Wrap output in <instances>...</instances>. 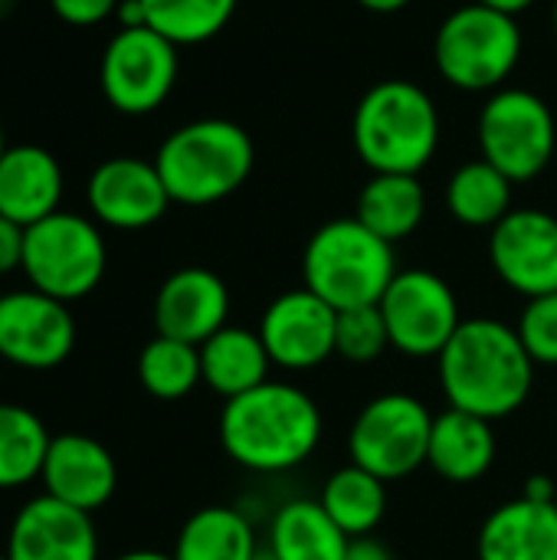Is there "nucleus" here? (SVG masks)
<instances>
[{
	"label": "nucleus",
	"mask_w": 557,
	"mask_h": 560,
	"mask_svg": "<svg viewBox=\"0 0 557 560\" xmlns=\"http://www.w3.org/2000/svg\"><path fill=\"white\" fill-rule=\"evenodd\" d=\"M450 407L483 420H502L525 407L535 387V361L515 328L496 318H466L437 358Z\"/></svg>",
	"instance_id": "1"
},
{
	"label": "nucleus",
	"mask_w": 557,
	"mask_h": 560,
	"mask_svg": "<svg viewBox=\"0 0 557 560\" xmlns=\"http://www.w3.org/2000/svg\"><path fill=\"white\" fill-rule=\"evenodd\" d=\"M223 453L253 472H289L322 443V410L295 384L266 381L223 404Z\"/></svg>",
	"instance_id": "2"
},
{
	"label": "nucleus",
	"mask_w": 557,
	"mask_h": 560,
	"mask_svg": "<svg viewBox=\"0 0 557 560\" xmlns=\"http://www.w3.org/2000/svg\"><path fill=\"white\" fill-rule=\"evenodd\" d=\"M351 141L371 174H420L440 148L437 102L410 79H384L361 95Z\"/></svg>",
	"instance_id": "3"
},
{
	"label": "nucleus",
	"mask_w": 557,
	"mask_h": 560,
	"mask_svg": "<svg viewBox=\"0 0 557 560\" xmlns=\"http://www.w3.org/2000/svg\"><path fill=\"white\" fill-rule=\"evenodd\" d=\"M256 164L250 131L230 118H197L174 128L158 154L154 167L174 203L210 207L236 194Z\"/></svg>",
	"instance_id": "4"
},
{
	"label": "nucleus",
	"mask_w": 557,
	"mask_h": 560,
	"mask_svg": "<svg viewBox=\"0 0 557 560\" xmlns=\"http://www.w3.org/2000/svg\"><path fill=\"white\" fill-rule=\"evenodd\" d=\"M397 276L394 246L371 233L358 217L318 226L302 256V279L335 312L378 305Z\"/></svg>",
	"instance_id": "5"
},
{
	"label": "nucleus",
	"mask_w": 557,
	"mask_h": 560,
	"mask_svg": "<svg viewBox=\"0 0 557 560\" xmlns=\"http://www.w3.org/2000/svg\"><path fill=\"white\" fill-rule=\"evenodd\" d=\"M522 59V26L486 3L456 7L433 36V66L460 92H499Z\"/></svg>",
	"instance_id": "6"
},
{
	"label": "nucleus",
	"mask_w": 557,
	"mask_h": 560,
	"mask_svg": "<svg viewBox=\"0 0 557 560\" xmlns=\"http://www.w3.org/2000/svg\"><path fill=\"white\" fill-rule=\"evenodd\" d=\"M105 266L108 249L95 220L56 210L46 220L26 226L20 269L30 289L69 305L98 289Z\"/></svg>",
	"instance_id": "7"
},
{
	"label": "nucleus",
	"mask_w": 557,
	"mask_h": 560,
	"mask_svg": "<svg viewBox=\"0 0 557 560\" xmlns=\"http://www.w3.org/2000/svg\"><path fill=\"white\" fill-rule=\"evenodd\" d=\"M479 151L512 184L535 180L555 158L557 121L548 102L529 89H499L479 112Z\"/></svg>",
	"instance_id": "8"
},
{
	"label": "nucleus",
	"mask_w": 557,
	"mask_h": 560,
	"mask_svg": "<svg viewBox=\"0 0 557 560\" xmlns=\"http://www.w3.org/2000/svg\"><path fill=\"white\" fill-rule=\"evenodd\" d=\"M433 413L410 394H381L361 407L348 433L351 463L397 482L427 463Z\"/></svg>",
	"instance_id": "9"
},
{
	"label": "nucleus",
	"mask_w": 557,
	"mask_h": 560,
	"mask_svg": "<svg viewBox=\"0 0 557 560\" xmlns=\"http://www.w3.org/2000/svg\"><path fill=\"white\" fill-rule=\"evenodd\" d=\"M177 46L151 26H118L98 66L105 102L121 115L158 112L177 82Z\"/></svg>",
	"instance_id": "10"
},
{
	"label": "nucleus",
	"mask_w": 557,
	"mask_h": 560,
	"mask_svg": "<svg viewBox=\"0 0 557 560\" xmlns=\"http://www.w3.org/2000/svg\"><path fill=\"white\" fill-rule=\"evenodd\" d=\"M378 308L384 315L391 348L407 358H440V351L463 325L456 292L443 276L430 269L397 272Z\"/></svg>",
	"instance_id": "11"
},
{
	"label": "nucleus",
	"mask_w": 557,
	"mask_h": 560,
	"mask_svg": "<svg viewBox=\"0 0 557 560\" xmlns=\"http://www.w3.org/2000/svg\"><path fill=\"white\" fill-rule=\"evenodd\" d=\"M76 348V318L66 302L36 289L0 295V358L23 371H53Z\"/></svg>",
	"instance_id": "12"
},
{
	"label": "nucleus",
	"mask_w": 557,
	"mask_h": 560,
	"mask_svg": "<svg viewBox=\"0 0 557 560\" xmlns=\"http://www.w3.org/2000/svg\"><path fill=\"white\" fill-rule=\"evenodd\" d=\"M489 262L525 299L557 292V217L538 207L509 210L489 230Z\"/></svg>",
	"instance_id": "13"
},
{
	"label": "nucleus",
	"mask_w": 557,
	"mask_h": 560,
	"mask_svg": "<svg viewBox=\"0 0 557 560\" xmlns=\"http://www.w3.org/2000/svg\"><path fill=\"white\" fill-rule=\"evenodd\" d=\"M338 312L312 289H292L269 302L259 322V338L269 361L286 371H312L335 354Z\"/></svg>",
	"instance_id": "14"
},
{
	"label": "nucleus",
	"mask_w": 557,
	"mask_h": 560,
	"mask_svg": "<svg viewBox=\"0 0 557 560\" xmlns=\"http://www.w3.org/2000/svg\"><path fill=\"white\" fill-rule=\"evenodd\" d=\"M85 203L102 226L112 230H148L174 203L154 161L141 158H108L85 184Z\"/></svg>",
	"instance_id": "15"
},
{
	"label": "nucleus",
	"mask_w": 557,
	"mask_h": 560,
	"mask_svg": "<svg viewBox=\"0 0 557 560\" xmlns=\"http://www.w3.org/2000/svg\"><path fill=\"white\" fill-rule=\"evenodd\" d=\"M3 555L10 560H98V535L89 512L43 492L16 512Z\"/></svg>",
	"instance_id": "16"
},
{
	"label": "nucleus",
	"mask_w": 557,
	"mask_h": 560,
	"mask_svg": "<svg viewBox=\"0 0 557 560\" xmlns=\"http://www.w3.org/2000/svg\"><path fill=\"white\" fill-rule=\"evenodd\" d=\"M227 315H230V289L217 272L204 266H187L171 272L154 295L158 335L197 348L207 338H213L220 328H227Z\"/></svg>",
	"instance_id": "17"
},
{
	"label": "nucleus",
	"mask_w": 557,
	"mask_h": 560,
	"mask_svg": "<svg viewBox=\"0 0 557 560\" xmlns=\"http://www.w3.org/2000/svg\"><path fill=\"white\" fill-rule=\"evenodd\" d=\"M39 479L46 495H53L56 502L95 515L115 495L118 466L98 440L82 433H62L53 436Z\"/></svg>",
	"instance_id": "18"
},
{
	"label": "nucleus",
	"mask_w": 557,
	"mask_h": 560,
	"mask_svg": "<svg viewBox=\"0 0 557 560\" xmlns=\"http://www.w3.org/2000/svg\"><path fill=\"white\" fill-rule=\"evenodd\" d=\"M62 167L43 144H10L0 158V217L23 230L59 210Z\"/></svg>",
	"instance_id": "19"
},
{
	"label": "nucleus",
	"mask_w": 557,
	"mask_h": 560,
	"mask_svg": "<svg viewBox=\"0 0 557 560\" xmlns=\"http://www.w3.org/2000/svg\"><path fill=\"white\" fill-rule=\"evenodd\" d=\"M479 560H557V509L512 499L499 505L479 528Z\"/></svg>",
	"instance_id": "20"
},
{
	"label": "nucleus",
	"mask_w": 557,
	"mask_h": 560,
	"mask_svg": "<svg viewBox=\"0 0 557 560\" xmlns=\"http://www.w3.org/2000/svg\"><path fill=\"white\" fill-rule=\"evenodd\" d=\"M496 450L499 443H496L492 420H483L456 407L433 417L427 463L440 479L453 486H469L483 479L496 463Z\"/></svg>",
	"instance_id": "21"
},
{
	"label": "nucleus",
	"mask_w": 557,
	"mask_h": 560,
	"mask_svg": "<svg viewBox=\"0 0 557 560\" xmlns=\"http://www.w3.org/2000/svg\"><path fill=\"white\" fill-rule=\"evenodd\" d=\"M269 364L272 361H269V351H266L259 331L227 325L200 345V377L223 400H233V397L266 384Z\"/></svg>",
	"instance_id": "22"
},
{
	"label": "nucleus",
	"mask_w": 557,
	"mask_h": 560,
	"mask_svg": "<svg viewBox=\"0 0 557 560\" xmlns=\"http://www.w3.org/2000/svg\"><path fill=\"white\" fill-rule=\"evenodd\" d=\"M348 541L322 502L295 499L272 515L266 548L276 560H345Z\"/></svg>",
	"instance_id": "23"
},
{
	"label": "nucleus",
	"mask_w": 557,
	"mask_h": 560,
	"mask_svg": "<svg viewBox=\"0 0 557 560\" xmlns=\"http://www.w3.org/2000/svg\"><path fill=\"white\" fill-rule=\"evenodd\" d=\"M355 217L394 246L423 223L427 190L417 174H374L358 194Z\"/></svg>",
	"instance_id": "24"
},
{
	"label": "nucleus",
	"mask_w": 557,
	"mask_h": 560,
	"mask_svg": "<svg viewBox=\"0 0 557 560\" xmlns=\"http://www.w3.org/2000/svg\"><path fill=\"white\" fill-rule=\"evenodd\" d=\"M259 555L256 532L240 509L207 505L194 512L174 545V560H253Z\"/></svg>",
	"instance_id": "25"
},
{
	"label": "nucleus",
	"mask_w": 557,
	"mask_h": 560,
	"mask_svg": "<svg viewBox=\"0 0 557 560\" xmlns=\"http://www.w3.org/2000/svg\"><path fill=\"white\" fill-rule=\"evenodd\" d=\"M318 502L348 538H364L381 525L387 512V489L384 479L351 463L328 476Z\"/></svg>",
	"instance_id": "26"
},
{
	"label": "nucleus",
	"mask_w": 557,
	"mask_h": 560,
	"mask_svg": "<svg viewBox=\"0 0 557 560\" xmlns=\"http://www.w3.org/2000/svg\"><path fill=\"white\" fill-rule=\"evenodd\" d=\"M512 180L486 158L456 167L446 184L450 213L473 230H492L512 210Z\"/></svg>",
	"instance_id": "27"
},
{
	"label": "nucleus",
	"mask_w": 557,
	"mask_h": 560,
	"mask_svg": "<svg viewBox=\"0 0 557 560\" xmlns=\"http://www.w3.org/2000/svg\"><path fill=\"white\" fill-rule=\"evenodd\" d=\"M49 443L53 436L33 410L0 404V492L23 489L39 479Z\"/></svg>",
	"instance_id": "28"
},
{
	"label": "nucleus",
	"mask_w": 557,
	"mask_h": 560,
	"mask_svg": "<svg viewBox=\"0 0 557 560\" xmlns=\"http://www.w3.org/2000/svg\"><path fill=\"white\" fill-rule=\"evenodd\" d=\"M154 33L181 46H200L227 30L240 0H141Z\"/></svg>",
	"instance_id": "29"
},
{
	"label": "nucleus",
	"mask_w": 557,
	"mask_h": 560,
	"mask_svg": "<svg viewBox=\"0 0 557 560\" xmlns=\"http://www.w3.org/2000/svg\"><path fill=\"white\" fill-rule=\"evenodd\" d=\"M138 381L158 400H181L187 397L200 377V348L177 341V338H151L138 354Z\"/></svg>",
	"instance_id": "30"
},
{
	"label": "nucleus",
	"mask_w": 557,
	"mask_h": 560,
	"mask_svg": "<svg viewBox=\"0 0 557 560\" xmlns=\"http://www.w3.org/2000/svg\"><path fill=\"white\" fill-rule=\"evenodd\" d=\"M391 348V335L378 305H358L338 312L335 328V354L351 364H371Z\"/></svg>",
	"instance_id": "31"
},
{
	"label": "nucleus",
	"mask_w": 557,
	"mask_h": 560,
	"mask_svg": "<svg viewBox=\"0 0 557 560\" xmlns=\"http://www.w3.org/2000/svg\"><path fill=\"white\" fill-rule=\"evenodd\" d=\"M515 331L535 364L557 368V292L529 299Z\"/></svg>",
	"instance_id": "32"
},
{
	"label": "nucleus",
	"mask_w": 557,
	"mask_h": 560,
	"mask_svg": "<svg viewBox=\"0 0 557 560\" xmlns=\"http://www.w3.org/2000/svg\"><path fill=\"white\" fill-rule=\"evenodd\" d=\"M121 0H49L53 13L69 26H95L115 16Z\"/></svg>",
	"instance_id": "33"
},
{
	"label": "nucleus",
	"mask_w": 557,
	"mask_h": 560,
	"mask_svg": "<svg viewBox=\"0 0 557 560\" xmlns=\"http://www.w3.org/2000/svg\"><path fill=\"white\" fill-rule=\"evenodd\" d=\"M23 236L26 230L7 217H0V276H10L23 266Z\"/></svg>",
	"instance_id": "34"
},
{
	"label": "nucleus",
	"mask_w": 557,
	"mask_h": 560,
	"mask_svg": "<svg viewBox=\"0 0 557 560\" xmlns=\"http://www.w3.org/2000/svg\"><path fill=\"white\" fill-rule=\"evenodd\" d=\"M345 560H394V555H391L387 545H381L378 538L364 535V538H351L348 541Z\"/></svg>",
	"instance_id": "35"
},
{
	"label": "nucleus",
	"mask_w": 557,
	"mask_h": 560,
	"mask_svg": "<svg viewBox=\"0 0 557 560\" xmlns=\"http://www.w3.org/2000/svg\"><path fill=\"white\" fill-rule=\"evenodd\" d=\"M522 499L529 502H542V505H555L557 499V482L552 476H529L525 486H522Z\"/></svg>",
	"instance_id": "36"
},
{
	"label": "nucleus",
	"mask_w": 557,
	"mask_h": 560,
	"mask_svg": "<svg viewBox=\"0 0 557 560\" xmlns=\"http://www.w3.org/2000/svg\"><path fill=\"white\" fill-rule=\"evenodd\" d=\"M476 3H486V7H492V10H502V13H509V16H519V13L529 10L535 0H476Z\"/></svg>",
	"instance_id": "37"
},
{
	"label": "nucleus",
	"mask_w": 557,
	"mask_h": 560,
	"mask_svg": "<svg viewBox=\"0 0 557 560\" xmlns=\"http://www.w3.org/2000/svg\"><path fill=\"white\" fill-rule=\"evenodd\" d=\"M358 3L371 13H397V10L410 7V0H358Z\"/></svg>",
	"instance_id": "38"
},
{
	"label": "nucleus",
	"mask_w": 557,
	"mask_h": 560,
	"mask_svg": "<svg viewBox=\"0 0 557 560\" xmlns=\"http://www.w3.org/2000/svg\"><path fill=\"white\" fill-rule=\"evenodd\" d=\"M112 560H174L171 555H161V551H128V555H118Z\"/></svg>",
	"instance_id": "39"
},
{
	"label": "nucleus",
	"mask_w": 557,
	"mask_h": 560,
	"mask_svg": "<svg viewBox=\"0 0 557 560\" xmlns=\"http://www.w3.org/2000/svg\"><path fill=\"white\" fill-rule=\"evenodd\" d=\"M253 560H276V558H272V551H269V548H259V555H256Z\"/></svg>",
	"instance_id": "40"
},
{
	"label": "nucleus",
	"mask_w": 557,
	"mask_h": 560,
	"mask_svg": "<svg viewBox=\"0 0 557 560\" xmlns=\"http://www.w3.org/2000/svg\"><path fill=\"white\" fill-rule=\"evenodd\" d=\"M7 148H10V144H7V138H3V125H0V158H3Z\"/></svg>",
	"instance_id": "41"
},
{
	"label": "nucleus",
	"mask_w": 557,
	"mask_h": 560,
	"mask_svg": "<svg viewBox=\"0 0 557 560\" xmlns=\"http://www.w3.org/2000/svg\"><path fill=\"white\" fill-rule=\"evenodd\" d=\"M555 36H557V0H555Z\"/></svg>",
	"instance_id": "42"
},
{
	"label": "nucleus",
	"mask_w": 557,
	"mask_h": 560,
	"mask_svg": "<svg viewBox=\"0 0 557 560\" xmlns=\"http://www.w3.org/2000/svg\"><path fill=\"white\" fill-rule=\"evenodd\" d=\"M0 560H10V558H7V555H0Z\"/></svg>",
	"instance_id": "43"
},
{
	"label": "nucleus",
	"mask_w": 557,
	"mask_h": 560,
	"mask_svg": "<svg viewBox=\"0 0 557 560\" xmlns=\"http://www.w3.org/2000/svg\"><path fill=\"white\" fill-rule=\"evenodd\" d=\"M555 509H557V499H555Z\"/></svg>",
	"instance_id": "44"
}]
</instances>
